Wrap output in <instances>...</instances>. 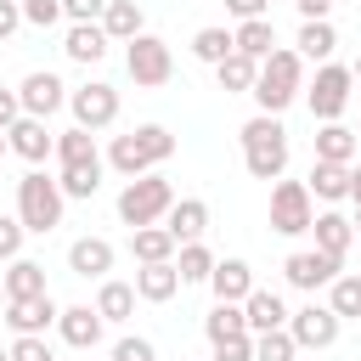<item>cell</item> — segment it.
<instances>
[{
  "label": "cell",
  "mask_w": 361,
  "mask_h": 361,
  "mask_svg": "<svg viewBox=\"0 0 361 361\" xmlns=\"http://www.w3.org/2000/svg\"><path fill=\"white\" fill-rule=\"evenodd\" d=\"M305 90V56L299 51H288V45H276L265 62H259V79H254V102H259V113H288L293 107V96Z\"/></svg>",
  "instance_id": "1"
},
{
  "label": "cell",
  "mask_w": 361,
  "mask_h": 361,
  "mask_svg": "<svg viewBox=\"0 0 361 361\" xmlns=\"http://www.w3.org/2000/svg\"><path fill=\"white\" fill-rule=\"evenodd\" d=\"M164 158H175V135H169L164 124H135L130 135H113V147H107V164H113L124 180L152 175Z\"/></svg>",
  "instance_id": "2"
},
{
  "label": "cell",
  "mask_w": 361,
  "mask_h": 361,
  "mask_svg": "<svg viewBox=\"0 0 361 361\" xmlns=\"http://www.w3.org/2000/svg\"><path fill=\"white\" fill-rule=\"evenodd\" d=\"M237 141H243V164H248L254 180H282V169H288V130H282V118L254 113L237 130Z\"/></svg>",
  "instance_id": "3"
},
{
  "label": "cell",
  "mask_w": 361,
  "mask_h": 361,
  "mask_svg": "<svg viewBox=\"0 0 361 361\" xmlns=\"http://www.w3.org/2000/svg\"><path fill=\"white\" fill-rule=\"evenodd\" d=\"M62 186L45 175V169H28L23 180H17V220H23V231H56L62 226Z\"/></svg>",
  "instance_id": "4"
},
{
  "label": "cell",
  "mask_w": 361,
  "mask_h": 361,
  "mask_svg": "<svg viewBox=\"0 0 361 361\" xmlns=\"http://www.w3.org/2000/svg\"><path fill=\"white\" fill-rule=\"evenodd\" d=\"M169 203H175V186L152 169V175L124 180V192H118V220H124L130 231H141V226H158V220L169 214Z\"/></svg>",
  "instance_id": "5"
},
{
  "label": "cell",
  "mask_w": 361,
  "mask_h": 361,
  "mask_svg": "<svg viewBox=\"0 0 361 361\" xmlns=\"http://www.w3.org/2000/svg\"><path fill=\"white\" fill-rule=\"evenodd\" d=\"M350 68H338V62H322L316 68V79L305 85V102H310V118H322V124H338V113L350 107Z\"/></svg>",
  "instance_id": "6"
},
{
  "label": "cell",
  "mask_w": 361,
  "mask_h": 361,
  "mask_svg": "<svg viewBox=\"0 0 361 361\" xmlns=\"http://www.w3.org/2000/svg\"><path fill=\"white\" fill-rule=\"evenodd\" d=\"M124 68H130V79H135V85H147V90L169 85V73H175L169 39H158V34H135V39H130V51H124Z\"/></svg>",
  "instance_id": "7"
},
{
  "label": "cell",
  "mask_w": 361,
  "mask_h": 361,
  "mask_svg": "<svg viewBox=\"0 0 361 361\" xmlns=\"http://www.w3.org/2000/svg\"><path fill=\"white\" fill-rule=\"evenodd\" d=\"M310 220H316V209H310L305 180H276L271 186V231L276 237H305Z\"/></svg>",
  "instance_id": "8"
},
{
  "label": "cell",
  "mask_w": 361,
  "mask_h": 361,
  "mask_svg": "<svg viewBox=\"0 0 361 361\" xmlns=\"http://www.w3.org/2000/svg\"><path fill=\"white\" fill-rule=\"evenodd\" d=\"M68 107H73V124L79 130H107L118 118V90L107 79H90V85L68 90Z\"/></svg>",
  "instance_id": "9"
},
{
  "label": "cell",
  "mask_w": 361,
  "mask_h": 361,
  "mask_svg": "<svg viewBox=\"0 0 361 361\" xmlns=\"http://www.w3.org/2000/svg\"><path fill=\"white\" fill-rule=\"evenodd\" d=\"M338 316L327 310V305H299V310H288V338L299 344V350H327V344H338Z\"/></svg>",
  "instance_id": "10"
},
{
  "label": "cell",
  "mask_w": 361,
  "mask_h": 361,
  "mask_svg": "<svg viewBox=\"0 0 361 361\" xmlns=\"http://www.w3.org/2000/svg\"><path fill=\"white\" fill-rule=\"evenodd\" d=\"M62 102H68V85H62L56 73H45V68H34V73L17 85V107H23V118H51Z\"/></svg>",
  "instance_id": "11"
},
{
  "label": "cell",
  "mask_w": 361,
  "mask_h": 361,
  "mask_svg": "<svg viewBox=\"0 0 361 361\" xmlns=\"http://www.w3.org/2000/svg\"><path fill=\"white\" fill-rule=\"evenodd\" d=\"M288 282L299 288V293H316V288H327L338 271H344V259H333V254H322V248H299V254H288Z\"/></svg>",
  "instance_id": "12"
},
{
  "label": "cell",
  "mask_w": 361,
  "mask_h": 361,
  "mask_svg": "<svg viewBox=\"0 0 361 361\" xmlns=\"http://www.w3.org/2000/svg\"><path fill=\"white\" fill-rule=\"evenodd\" d=\"M56 316H62V305H56L51 293H39V299H11V305H6V327H11L17 338L56 327Z\"/></svg>",
  "instance_id": "13"
},
{
  "label": "cell",
  "mask_w": 361,
  "mask_h": 361,
  "mask_svg": "<svg viewBox=\"0 0 361 361\" xmlns=\"http://www.w3.org/2000/svg\"><path fill=\"white\" fill-rule=\"evenodd\" d=\"M6 147H11V152H17L23 164H34V169H39V164L51 158V147H56V135L45 130V118H17V124L6 130Z\"/></svg>",
  "instance_id": "14"
},
{
  "label": "cell",
  "mask_w": 361,
  "mask_h": 361,
  "mask_svg": "<svg viewBox=\"0 0 361 361\" xmlns=\"http://www.w3.org/2000/svg\"><path fill=\"white\" fill-rule=\"evenodd\" d=\"M209 288H214V305H243L254 293V265L248 259H214Z\"/></svg>",
  "instance_id": "15"
},
{
  "label": "cell",
  "mask_w": 361,
  "mask_h": 361,
  "mask_svg": "<svg viewBox=\"0 0 361 361\" xmlns=\"http://www.w3.org/2000/svg\"><path fill=\"white\" fill-rule=\"evenodd\" d=\"M164 231H169L175 243H203V231H209V203H203V197H175L169 214H164Z\"/></svg>",
  "instance_id": "16"
},
{
  "label": "cell",
  "mask_w": 361,
  "mask_h": 361,
  "mask_svg": "<svg viewBox=\"0 0 361 361\" xmlns=\"http://www.w3.org/2000/svg\"><path fill=\"white\" fill-rule=\"evenodd\" d=\"M68 271L107 282V271H113V243H107V237H73V243H68Z\"/></svg>",
  "instance_id": "17"
},
{
  "label": "cell",
  "mask_w": 361,
  "mask_h": 361,
  "mask_svg": "<svg viewBox=\"0 0 361 361\" xmlns=\"http://www.w3.org/2000/svg\"><path fill=\"white\" fill-rule=\"evenodd\" d=\"M243 322H248V333H254V338H259V333L288 327V305H282V293H276V288H254V293L243 299Z\"/></svg>",
  "instance_id": "18"
},
{
  "label": "cell",
  "mask_w": 361,
  "mask_h": 361,
  "mask_svg": "<svg viewBox=\"0 0 361 361\" xmlns=\"http://www.w3.org/2000/svg\"><path fill=\"white\" fill-rule=\"evenodd\" d=\"M102 316H96V305H68L62 316H56V333H62V344H73V350H96L102 344Z\"/></svg>",
  "instance_id": "19"
},
{
  "label": "cell",
  "mask_w": 361,
  "mask_h": 361,
  "mask_svg": "<svg viewBox=\"0 0 361 361\" xmlns=\"http://www.w3.org/2000/svg\"><path fill=\"white\" fill-rule=\"evenodd\" d=\"M107 34H102V23H73L68 28V39H62V51H68V62H79V68H96L102 56H107Z\"/></svg>",
  "instance_id": "20"
},
{
  "label": "cell",
  "mask_w": 361,
  "mask_h": 361,
  "mask_svg": "<svg viewBox=\"0 0 361 361\" xmlns=\"http://www.w3.org/2000/svg\"><path fill=\"white\" fill-rule=\"evenodd\" d=\"M310 237H316V248H322V254L344 259V254H350V243H355V226H350L338 209H322V214L310 220Z\"/></svg>",
  "instance_id": "21"
},
{
  "label": "cell",
  "mask_w": 361,
  "mask_h": 361,
  "mask_svg": "<svg viewBox=\"0 0 361 361\" xmlns=\"http://www.w3.org/2000/svg\"><path fill=\"white\" fill-rule=\"evenodd\" d=\"M0 288H6V305H11V299H39V293H51V288H45V265H39V259H23V254L6 265Z\"/></svg>",
  "instance_id": "22"
},
{
  "label": "cell",
  "mask_w": 361,
  "mask_h": 361,
  "mask_svg": "<svg viewBox=\"0 0 361 361\" xmlns=\"http://www.w3.org/2000/svg\"><path fill=\"white\" fill-rule=\"evenodd\" d=\"M130 288H135V299H147V305H164V299H175V288H180V271H175V259H164V265H141Z\"/></svg>",
  "instance_id": "23"
},
{
  "label": "cell",
  "mask_w": 361,
  "mask_h": 361,
  "mask_svg": "<svg viewBox=\"0 0 361 361\" xmlns=\"http://www.w3.org/2000/svg\"><path fill=\"white\" fill-rule=\"evenodd\" d=\"M102 34H107V39H118V45H130L135 34H147L141 6H135V0H107V11H102Z\"/></svg>",
  "instance_id": "24"
},
{
  "label": "cell",
  "mask_w": 361,
  "mask_h": 361,
  "mask_svg": "<svg viewBox=\"0 0 361 361\" xmlns=\"http://www.w3.org/2000/svg\"><path fill=\"white\" fill-rule=\"evenodd\" d=\"M355 147H361V135L350 124H322L316 130V164H355Z\"/></svg>",
  "instance_id": "25"
},
{
  "label": "cell",
  "mask_w": 361,
  "mask_h": 361,
  "mask_svg": "<svg viewBox=\"0 0 361 361\" xmlns=\"http://www.w3.org/2000/svg\"><path fill=\"white\" fill-rule=\"evenodd\" d=\"M231 45H237L243 56H254V62H265V56L276 51V23H271V17H254V23H237V28H231Z\"/></svg>",
  "instance_id": "26"
},
{
  "label": "cell",
  "mask_w": 361,
  "mask_h": 361,
  "mask_svg": "<svg viewBox=\"0 0 361 361\" xmlns=\"http://www.w3.org/2000/svg\"><path fill=\"white\" fill-rule=\"evenodd\" d=\"M293 51L305 56V62H333V51H338V34H333V23H299V39H293Z\"/></svg>",
  "instance_id": "27"
},
{
  "label": "cell",
  "mask_w": 361,
  "mask_h": 361,
  "mask_svg": "<svg viewBox=\"0 0 361 361\" xmlns=\"http://www.w3.org/2000/svg\"><path fill=\"white\" fill-rule=\"evenodd\" d=\"M175 237L164 231V226H141V231H130V254L141 259V265H164V259H175Z\"/></svg>",
  "instance_id": "28"
},
{
  "label": "cell",
  "mask_w": 361,
  "mask_h": 361,
  "mask_svg": "<svg viewBox=\"0 0 361 361\" xmlns=\"http://www.w3.org/2000/svg\"><path fill=\"white\" fill-rule=\"evenodd\" d=\"M214 79H220V90H226V96H248V90H254V79H259V62H254V56H243V51H231V56L214 68Z\"/></svg>",
  "instance_id": "29"
},
{
  "label": "cell",
  "mask_w": 361,
  "mask_h": 361,
  "mask_svg": "<svg viewBox=\"0 0 361 361\" xmlns=\"http://www.w3.org/2000/svg\"><path fill=\"white\" fill-rule=\"evenodd\" d=\"M305 192H310V197H327V203L350 197V164H310Z\"/></svg>",
  "instance_id": "30"
},
{
  "label": "cell",
  "mask_w": 361,
  "mask_h": 361,
  "mask_svg": "<svg viewBox=\"0 0 361 361\" xmlns=\"http://www.w3.org/2000/svg\"><path fill=\"white\" fill-rule=\"evenodd\" d=\"M56 186H62V197H96V192H102V158H90V164H62Z\"/></svg>",
  "instance_id": "31"
},
{
  "label": "cell",
  "mask_w": 361,
  "mask_h": 361,
  "mask_svg": "<svg viewBox=\"0 0 361 361\" xmlns=\"http://www.w3.org/2000/svg\"><path fill=\"white\" fill-rule=\"evenodd\" d=\"M96 316H102V322H130V316H135V288L107 276L102 293H96Z\"/></svg>",
  "instance_id": "32"
},
{
  "label": "cell",
  "mask_w": 361,
  "mask_h": 361,
  "mask_svg": "<svg viewBox=\"0 0 361 361\" xmlns=\"http://www.w3.org/2000/svg\"><path fill=\"white\" fill-rule=\"evenodd\" d=\"M327 310L338 322H361V276H333L327 282Z\"/></svg>",
  "instance_id": "33"
},
{
  "label": "cell",
  "mask_w": 361,
  "mask_h": 361,
  "mask_svg": "<svg viewBox=\"0 0 361 361\" xmlns=\"http://www.w3.org/2000/svg\"><path fill=\"white\" fill-rule=\"evenodd\" d=\"M231 51H237V45H231V28H214V23H209V28H197V34H192V56H197V62H209V68H220Z\"/></svg>",
  "instance_id": "34"
},
{
  "label": "cell",
  "mask_w": 361,
  "mask_h": 361,
  "mask_svg": "<svg viewBox=\"0 0 361 361\" xmlns=\"http://www.w3.org/2000/svg\"><path fill=\"white\" fill-rule=\"evenodd\" d=\"M175 271H180V288H186V282H209L214 254H209L203 243H180V248H175Z\"/></svg>",
  "instance_id": "35"
},
{
  "label": "cell",
  "mask_w": 361,
  "mask_h": 361,
  "mask_svg": "<svg viewBox=\"0 0 361 361\" xmlns=\"http://www.w3.org/2000/svg\"><path fill=\"white\" fill-rule=\"evenodd\" d=\"M51 152H56V164H90V158H102V152H96V141H90V130H79V124H73V130H62Z\"/></svg>",
  "instance_id": "36"
},
{
  "label": "cell",
  "mask_w": 361,
  "mask_h": 361,
  "mask_svg": "<svg viewBox=\"0 0 361 361\" xmlns=\"http://www.w3.org/2000/svg\"><path fill=\"white\" fill-rule=\"evenodd\" d=\"M203 333H209V344H220V338H237V333H248V322H243V305H214V310L203 316Z\"/></svg>",
  "instance_id": "37"
},
{
  "label": "cell",
  "mask_w": 361,
  "mask_h": 361,
  "mask_svg": "<svg viewBox=\"0 0 361 361\" xmlns=\"http://www.w3.org/2000/svg\"><path fill=\"white\" fill-rule=\"evenodd\" d=\"M254 361H299V344L288 338V327L259 333V338H254Z\"/></svg>",
  "instance_id": "38"
},
{
  "label": "cell",
  "mask_w": 361,
  "mask_h": 361,
  "mask_svg": "<svg viewBox=\"0 0 361 361\" xmlns=\"http://www.w3.org/2000/svg\"><path fill=\"white\" fill-rule=\"evenodd\" d=\"M23 6V23H34V28H56L62 23V0H17Z\"/></svg>",
  "instance_id": "39"
},
{
  "label": "cell",
  "mask_w": 361,
  "mask_h": 361,
  "mask_svg": "<svg viewBox=\"0 0 361 361\" xmlns=\"http://www.w3.org/2000/svg\"><path fill=\"white\" fill-rule=\"evenodd\" d=\"M113 361H158V350H152V338H141V333H124V338L113 344Z\"/></svg>",
  "instance_id": "40"
},
{
  "label": "cell",
  "mask_w": 361,
  "mask_h": 361,
  "mask_svg": "<svg viewBox=\"0 0 361 361\" xmlns=\"http://www.w3.org/2000/svg\"><path fill=\"white\" fill-rule=\"evenodd\" d=\"M23 237H28L23 220H17V214H0V259H6V265L23 254Z\"/></svg>",
  "instance_id": "41"
},
{
  "label": "cell",
  "mask_w": 361,
  "mask_h": 361,
  "mask_svg": "<svg viewBox=\"0 0 361 361\" xmlns=\"http://www.w3.org/2000/svg\"><path fill=\"white\" fill-rule=\"evenodd\" d=\"M6 355H11V361H56V355H51V344H45V333H28V338H17Z\"/></svg>",
  "instance_id": "42"
},
{
  "label": "cell",
  "mask_w": 361,
  "mask_h": 361,
  "mask_svg": "<svg viewBox=\"0 0 361 361\" xmlns=\"http://www.w3.org/2000/svg\"><path fill=\"white\" fill-rule=\"evenodd\" d=\"M214 361H254V333L220 338V344H214Z\"/></svg>",
  "instance_id": "43"
},
{
  "label": "cell",
  "mask_w": 361,
  "mask_h": 361,
  "mask_svg": "<svg viewBox=\"0 0 361 361\" xmlns=\"http://www.w3.org/2000/svg\"><path fill=\"white\" fill-rule=\"evenodd\" d=\"M102 11H107V0H62V17H73V23H102Z\"/></svg>",
  "instance_id": "44"
},
{
  "label": "cell",
  "mask_w": 361,
  "mask_h": 361,
  "mask_svg": "<svg viewBox=\"0 0 361 361\" xmlns=\"http://www.w3.org/2000/svg\"><path fill=\"white\" fill-rule=\"evenodd\" d=\"M226 11L237 23H254V17H271V0H226Z\"/></svg>",
  "instance_id": "45"
},
{
  "label": "cell",
  "mask_w": 361,
  "mask_h": 361,
  "mask_svg": "<svg viewBox=\"0 0 361 361\" xmlns=\"http://www.w3.org/2000/svg\"><path fill=\"white\" fill-rule=\"evenodd\" d=\"M17 28H23V6H17V0H0V45H6Z\"/></svg>",
  "instance_id": "46"
},
{
  "label": "cell",
  "mask_w": 361,
  "mask_h": 361,
  "mask_svg": "<svg viewBox=\"0 0 361 361\" xmlns=\"http://www.w3.org/2000/svg\"><path fill=\"white\" fill-rule=\"evenodd\" d=\"M17 118H23V107H17V90H6V85H0V130H11Z\"/></svg>",
  "instance_id": "47"
},
{
  "label": "cell",
  "mask_w": 361,
  "mask_h": 361,
  "mask_svg": "<svg viewBox=\"0 0 361 361\" xmlns=\"http://www.w3.org/2000/svg\"><path fill=\"white\" fill-rule=\"evenodd\" d=\"M293 6H299L305 23H327V11H333V0H293Z\"/></svg>",
  "instance_id": "48"
},
{
  "label": "cell",
  "mask_w": 361,
  "mask_h": 361,
  "mask_svg": "<svg viewBox=\"0 0 361 361\" xmlns=\"http://www.w3.org/2000/svg\"><path fill=\"white\" fill-rule=\"evenodd\" d=\"M350 197H355V209H361V169L350 164Z\"/></svg>",
  "instance_id": "49"
},
{
  "label": "cell",
  "mask_w": 361,
  "mask_h": 361,
  "mask_svg": "<svg viewBox=\"0 0 361 361\" xmlns=\"http://www.w3.org/2000/svg\"><path fill=\"white\" fill-rule=\"evenodd\" d=\"M350 226H355V237H361V209H355V220H350Z\"/></svg>",
  "instance_id": "50"
},
{
  "label": "cell",
  "mask_w": 361,
  "mask_h": 361,
  "mask_svg": "<svg viewBox=\"0 0 361 361\" xmlns=\"http://www.w3.org/2000/svg\"><path fill=\"white\" fill-rule=\"evenodd\" d=\"M350 79H355V85H361V62H355V68H350Z\"/></svg>",
  "instance_id": "51"
},
{
  "label": "cell",
  "mask_w": 361,
  "mask_h": 361,
  "mask_svg": "<svg viewBox=\"0 0 361 361\" xmlns=\"http://www.w3.org/2000/svg\"><path fill=\"white\" fill-rule=\"evenodd\" d=\"M6 152H11V147H6V130H0V158H6Z\"/></svg>",
  "instance_id": "52"
},
{
  "label": "cell",
  "mask_w": 361,
  "mask_h": 361,
  "mask_svg": "<svg viewBox=\"0 0 361 361\" xmlns=\"http://www.w3.org/2000/svg\"><path fill=\"white\" fill-rule=\"evenodd\" d=\"M0 316H6V288H0Z\"/></svg>",
  "instance_id": "53"
},
{
  "label": "cell",
  "mask_w": 361,
  "mask_h": 361,
  "mask_svg": "<svg viewBox=\"0 0 361 361\" xmlns=\"http://www.w3.org/2000/svg\"><path fill=\"white\" fill-rule=\"evenodd\" d=\"M0 361H11V355H6V350H0Z\"/></svg>",
  "instance_id": "54"
},
{
  "label": "cell",
  "mask_w": 361,
  "mask_h": 361,
  "mask_svg": "<svg viewBox=\"0 0 361 361\" xmlns=\"http://www.w3.org/2000/svg\"><path fill=\"white\" fill-rule=\"evenodd\" d=\"M355 135H361V130H355Z\"/></svg>",
  "instance_id": "55"
}]
</instances>
